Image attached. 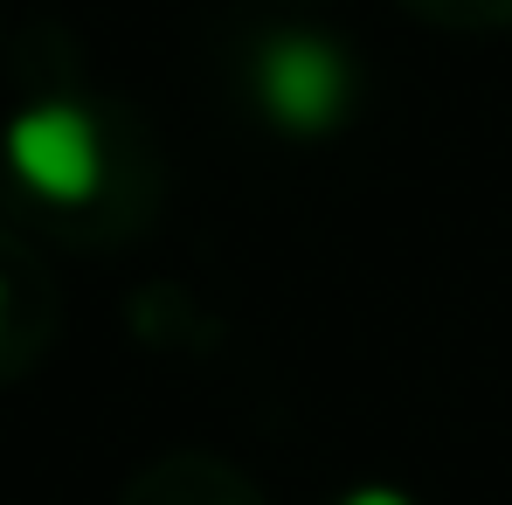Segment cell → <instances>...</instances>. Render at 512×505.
<instances>
[{
  "mask_svg": "<svg viewBox=\"0 0 512 505\" xmlns=\"http://www.w3.org/2000/svg\"><path fill=\"white\" fill-rule=\"evenodd\" d=\"M7 167H14V180L28 194L77 208V201L97 194V180H104L97 125H90L77 104H28L7 125Z\"/></svg>",
  "mask_w": 512,
  "mask_h": 505,
  "instance_id": "1",
  "label": "cell"
},
{
  "mask_svg": "<svg viewBox=\"0 0 512 505\" xmlns=\"http://www.w3.org/2000/svg\"><path fill=\"white\" fill-rule=\"evenodd\" d=\"M346 90H353L346 56L319 35H277L256 56V97L284 132H326L346 111Z\"/></svg>",
  "mask_w": 512,
  "mask_h": 505,
  "instance_id": "2",
  "label": "cell"
},
{
  "mask_svg": "<svg viewBox=\"0 0 512 505\" xmlns=\"http://www.w3.org/2000/svg\"><path fill=\"white\" fill-rule=\"evenodd\" d=\"M346 505H409V499H402V492H388V485H360Z\"/></svg>",
  "mask_w": 512,
  "mask_h": 505,
  "instance_id": "3",
  "label": "cell"
},
{
  "mask_svg": "<svg viewBox=\"0 0 512 505\" xmlns=\"http://www.w3.org/2000/svg\"><path fill=\"white\" fill-rule=\"evenodd\" d=\"M0 312H7V298H0Z\"/></svg>",
  "mask_w": 512,
  "mask_h": 505,
  "instance_id": "4",
  "label": "cell"
}]
</instances>
